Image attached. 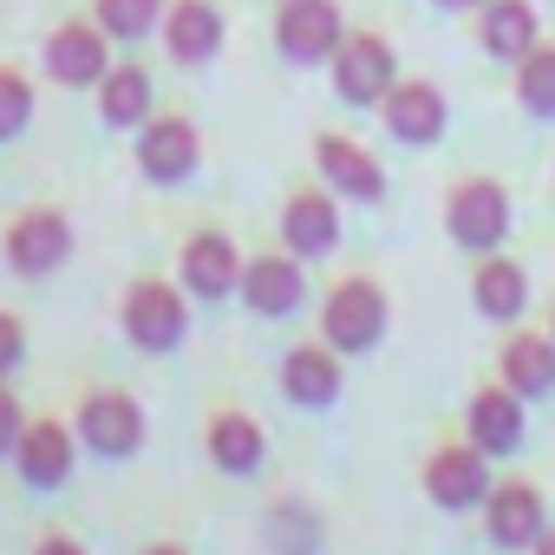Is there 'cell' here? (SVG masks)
<instances>
[{
  "mask_svg": "<svg viewBox=\"0 0 555 555\" xmlns=\"http://www.w3.org/2000/svg\"><path fill=\"white\" fill-rule=\"evenodd\" d=\"M274 40H282V53L295 66H314L340 47V8L334 0H288L282 21H274Z\"/></svg>",
  "mask_w": 555,
  "mask_h": 555,
  "instance_id": "9",
  "label": "cell"
},
{
  "mask_svg": "<svg viewBox=\"0 0 555 555\" xmlns=\"http://www.w3.org/2000/svg\"><path fill=\"white\" fill-rule=\"evenodd\" d=\"M470 295H477V314L483 321H516L522 308H529V274L516 268V261H477V282H470Z\"/></svg>",
  "mask_w": 555,
  "mask_h": 555,
  "instance_id": "23",
  "label": "cell"
},
{
  "mask_svg": "<svg viewBox=\"0 0 555 555\" xmlns=\"http://www.w3.org/2000/svg\"><path fill=\"white\" fill-rule=\"evenodd\" d=\"M144 112H151V79H144L138 66L105 73V125L131 131V125H144Z\"/></svg>",
  "mask_w": 555,
  "mask_h": 555,
  "instance_id": "26",
  "label": "cell"
},
{
  "mask_svg": "<svg viewBox=\"0 0 555 555\" xmlns=\"http://www.w3.org/2000/svg\"><path fill=\"white\" fill-rule=\"evenodd\" d=\"M66 255H73V229H66L60 209H27V216H14V229H8V261H14V274H53Z\"/></svg>",
  "mask_w": 555,
  "mask_h": 555,
  "instance_id": "7",
  "label": "cell"
},
{
  "mask_svg": "<svg viewBox=\"0 0 555 555\" xmlns=\"http://www.w3.org/2000/svg\"><path fill=\"white\" fill-rule=\"evenodd\" d=\"M301 295H308V282H301V268H295L288 255H255V261H242V301H248L261 321L295 314Z\"/></svg>",
  "mask_w": 555,
  "mask_h": 555,
  "instance_id": "11",
  "label": "cell"
},
{
  "mask_svg": "<svg viewBox=\"0 0 555 555\" xmlns=\"http://www.w3.org/2000/svg\"><path fill=\"white\" fill-rule=\"evenodd\" d=\"M464 431H470V444H477L483 457H509V451L522 444V392L483 386V392L470 399V412H464Z\"/></svg>",
  "mask_w": 555,
  "mask_h": 555,
  "instance_id": "12",
  "label": "cell"
},
{
  "mask_svg": "<svg viewBox=\"0 0 555 555\" xmlns=\"http://www.w3.org/2000/svg\"><path fill=\"white\" fill-rule=\"evenodd\" d=\"M483 47L496 60H529L535 53V14H529V0H496V8L483 14Z\"/></svg>",
  "mask_w": 555,
  "mask_h": 555,
  "instance_id": "24",
  "label": "cell"
},
{
  "mask_svg": "<svg viewBox=\"0 0 555 555\" xmlns=\"http://www.w3.org/2000/svg\"><path fill=\"white\" fill-rule=\"evenodd\" d=\"M503 386L522 392V399L555 392V340H548V334H516V340L503 347Z\"/></svg>",
  "mask_w": 555,
  "mask_h": 555,
  "instance_id": "22",
  "label": "cell"
},
{
  "mask_svg": "<svg viewBox=\"0 0 555 555\" xmlns=\"http://www.w3.org/2000/svg\"><path fill=\"white\" fill-rule=\"evenodd\" d=\"M314 157H321V177H327L340 196H353V203H379L386 170H379L360 144H347V138H321V144H314Z\"/></svg>",
  "mask_w": 555,
  "mask_h": 555,
  "instance_id": "18",
  "label": "cell"
},
{
  "mask_svg": "<svg viewBox=\"0 0 555 555\" xmlns=\"http://www.w3.org/2000/svg\"><path fill=\"white\" fill-rule=\"evenodd\" d=\"M268 548L274 555H314L321 548V516L308 503H274L268 509Z\"/></svg>",
  "mask_w": 555,
  "mask_h": 555,
  "instance_id": "25",
  "label": "cell"
},
{
  "mask_svg": "<svg viewBox=\"0 0 555 555\" xmlns=\"http://www.w3.org/2000/svg\"><path fill=\"white\" fill-rule=\"evenodd\" d=\"M164 40H170V60L177 66H203L222 47V21H216L209 0H177L170 21H164Z\"/></svg>",
  "mask_w": 555,
  "mask_h": 555,
  "instance_id": "19",
  "label": "cell"
},
{
  "mask_svg": "<svg viewBox=\"0 0 555 555\" xmlns=\"http://www.w3.org/2000/svg\"><path fill=\"white\" fill-rule=\"evenodd\" d=\"M529 555H555V522H548V529L535 535V548H529Z\"/></svg>",
  "mask_w": 555,
  "mask_h": 555,
  "instance_id": "33",
  "label": "cell"
},
{
  "mask_svg": "<svg viewBox=\"0 0 555 555\" xmlns=\"http://www.w3.org/2000/svg\"><path fill=\"white\" fill-rule=\"evenodd\" d=\"M379 334H386V295L373 282H340L321 308V340L334 353H366L379 347Z\"/></svg>",
  "mask_w": 555,
  "mask_h": 555,
  "instance_id": "1",
  "label": "cell"
},
{
  "mask_svg": "<svg viewBox=\"0 0 555 555\" xmlns=\"http://www.w3.org/2000/svg\"><path fill=\"white\" fill-rule=\"evenodd\" d=\"M157 14H164V0H99V27H105L112 40H138V34H151Z\"/></svg>",
  "mask_w": 555,
  "mask_h": 555,
  "instance_id": "28",
  "label": "cell"
},
{
  "mask_svg": "<svg viewBox=\"0 0 555 555\" xmlns=\"http://www.w3.org/2000/svg\"><path fill=\"white\" fill-rule=\"evenodd\" d=\"M47 73L60 86H105V27H60L47 40Z\"/></svg>",
  "mask_w": 555,
  "mask_h": 555,
  "instance_id": "14",
  "label": "cell"
},
{
  "mask_svg": "<svg viewBox=\"0 0 555 555\" xmlns=\"http://www.w3.org/2000/svg\"><path fill=\"white\" fill-rule=\"evenodd\" d=\"M334 86L347 105H379L392 92V47L373 34H353L334 47Z\"/></svg>",
  "mask_w": 555,
  "mask_h": 555,
  "instance_id": "6",
  "label": "cell"
},
{
  "mask_svg": "<svg viewBox=\"0 0 555 555\" xmlns=\"http://www.w3.org/2000/svg\"><path fill=\"white\" fill-rule=\"evenodd\" d=\"M444 8H470V0H444Z\"/></svg>",
  "mask_w": 555,
  "mask_h": 555,
  "instance_id": "35",
  "label": "cell"
},
{
  "mask_svg": "<svg viewBox=\"0 0 555 555\" xmlns=\"http://www.w3.org/2000/svg\"><path fill=\"white\" fill-rule=\"evenodd\" d=\"M282 399H295V405H308V412L334 405V399H340V353H334V347H295V353L282 360Z\"/></svg>",
  "mask_w": 555,
  "mask_h": 555,
  "instance_id": "15",
  "label": "cell"
},
{
  "mask_svg": "<svg viewBox=\"0 0 555 555\" xmlns=\"http://www.w3.org/2000/svg\"><path fill=\"white\" fill-rule=\"evenodd\" d=\"M282 235H288L295 255H327V248L340 242V209H334V196H321V190L288 196V209H282Z\"/></svg>",
  "mask_w": 555,
  "mask_h": 555,
  "instance_id": "21",
  "label": "cell"
},
{
  "mask_svg": "<svg viewBox=\"0 0 555 555\" xmlns=\"http://www.w3.org/2000/svg\"><path fill=\"white\" fill-rule=\"evenodd\" d=\"M451 235H457V248L490 255V248L509 235V196H503L490 177L457 183V196H451Z\"/></svg>",
  "mask_w": 555,
  "mask_h": 555,
  "instance_id": "5",
  "label": "cell"
},
{
  "mask_svg": "<svg viewBox=\"0 0 555 555\" xmlns=\"http://www.w3.org/2000/svg\"><path fill=\"white\" fill-rule=\"evenodd\" d=\"M14 464H21V477L34 490H60L73 477V431L60 418H34L21 431V444H14Z\"/></svg>",
  "mask_w": 555,
  "mask_h": 555,
  "instance_id": "13",
  "label": "cell"
},
{
  "mask_svg": "<svg viewBox=\"0 0 555 555\" xmlns=\"http://www.w3.org/2000/svg\"><path fill=\"white\" fill-rule=\"evenodd\" d=\"M144 555H190V548H183V542H151Z\"/></svg>",
  "mask_w": 555,
  "mask_h": 555,
  "instance_id": "34",
  "label": "cell"
},
{
  "mask_svg": "<svg viewBox=\"0 0 555 555\" xmlns=\"http://www.w3.org/2000/svg\"><path fill=\"white\" fill-rule=\"evenodd\" d=\"M542 529H548V509H542L535 483H496L483 496V535L496 548H535Z\"/></svg>",
  "mask_w": 555,
  "mask_h": 555,
  "instance_id": "8",
  "label": "cell"
},
{
  "mask_svg": "<svg viewBox=\"0 0 555 555\" xmlns=\"http://www.w3.org/2000/svg\"><path fill=\"white\" fill-rule=\"evenodd\" d=\"M203 444H209V464L229 470V477H255L261 457H268V438H261V425L248 412H216Z\"/></svg>",
  "mask_w": 555,
  "mask_h": 555,
  "instance_id": "16",
  "label": "cell"
},
{
  "mask_svg": "<svg viewBox=\"0 0 555 555\" xmlns=\"http://www.w3.org/2000/svg\"><path fill=\"white\" fill-rule=\"evenodd\" d=\"M21 431H27V418H21V399H14L8 386H0V457H14Z\"/></svg>",
  "mask_w": 555,
  "mask_h": 555,
  "instance_id": "30",
  "label": "cell"
},
{
  "mask_svg": "<svg viewBox=\"0 0 555 555\" xmlns=\"http://www.w3.org/2000/svg\"><path fill=\"white\" fill-rule=\"evenodd\" d=\"M138 164L151 183H183L196 170V131L183 118H157L144 125V144H138Z\"/></svg>",
  "mask_w": 555,
  "mask_h": 555,
  "instance_id": "17",
  "label": "cell"
},
{
  "mask_svg": "<svg viewBox=\"0 0 555 555\" xmlns=\"http://www.w3.org/2000/svg\"><path fill=\"white\" fill-rule=\"evenodd\" d=\"M79 438L99 457H131V451H144V405L131 392H86L79 399Z\"/></svg>",
  "mask_w": 555,
  "mask_h": 555,
  "instance_id": "3",
  "label": "cell"
},
{
  "mask_svg": "<svg viewBox=\"0 0 555 555\" xmlns=\"http://www.w3.org/2000/svg\"><path fill=\"white\" fill-rule=\"evenodd\" d=\"M516 99L535 112V118H555V47H535L516 73Z\"/></svg>",
  "mask_w": 555,
  "mask_h": 555,
  "instance_id": "27",
  "label": "cell"
},
{
  "mask_svg": "<svg viewBox=\"0 0 555 555\" xmlns=\"http://www.w3.org/2000/svg\"><path fill=\"white\" fill-rule=\"evenodd\" d=\"M379 105H386V131L405 138V144H431V138L444 131V99H438L431 86H418V79H412V86H392Z\"/></svg>",
  "mask_w": 555,
  "mask_h": 555,
  "instance_id": "20",
  "label": "cell"
},
{
  "mask_svg": "<svg viewBox=\"0 0 555 555\" xmlns=\"http://www.w3.org/2000/svg\"><path fill=\"white\" fill-rule=\"evenodd\" d=\"M183 288H190V295H203V301H222V295H235V288H242V255H235V242H229V235L203 229V235H190V242H183Z\"/></svg>",
  "mask_w": 555,
  "mask_h": 555,
  "instance_id": "10",
  "label": "cell"
},
{
  "mask_svg": "<svg viewBox=\"0 0 555 555\" xmlns=\"http://www.w3.org/2000/svg\"><path fill=\"white\" fill-rule=\"evenodd\" d=\"M34 125V92L21 73H0V138H21Z\"/></svg>",
  "mask_w": 555,
  "mask_h": 555,
  "instance_id": "29",
  "label": "cell"
},
{
  "mask_svg": "<svg viewBox=\"0 0 555 555\" xmlns=\"http://www.w3.org/2000/svg\"><path fill=\"white\" fill-rule=\"evenodd\" d=\"M34 555H86V548H79L73 535H40V548H34Z\"/></svg>",
  "mask_w": 555,
  "mask_h": 555,
  "instance_id": "32",
  "label": "cell"
},
{
  "mask_svg": "<svg viewBox=\"0 0 555 555\" xmlns=\"http://www.w3.org/2000/svg\"><path fill=\"white\" fill-rule=\"evenodd\" d=\"M21 360H27V334H21V321H14V314H0V379H8Z\"/></svg>",
  "mask_w": 555,
  "mask_h": 555,
  "instance_id": "31",
  "label": "cell"
},
{
  "mask_svg": "<svg viewBox=\"0 0 555 555\" xmlns=\"http://www.w3.org/2000/svg\"><path fill=\"white\" fill-rule=\"evenodd\" d=\"M425 496L438 509H477L490 496V457L477 444H438L425 457Z\"/></svg>",
  "mask_w": 555,
  "mask_h": 555,
  "instance_id": "4",
  "label": "cell"
},
{
  "mask_svg": "<svg viewBox=\"0 0 555 555\" xmlns=\"http://www.w3.org/2000/svg\"><path fill=\"white\" fill-rule=\"evenodd\" d=\"M125 334H131V347H144V353L183 347V334H190L183 295H177L170 282H138V288L125 295Z\"/></svg>",
  "mask_w": 555,
  "mask_h": 555,
  "instance_id": "2",
  "label": "cell"
}]
</instances>
